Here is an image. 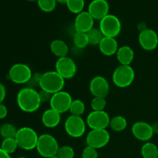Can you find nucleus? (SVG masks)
<instances>
[{
  "label": "nucleus",
  "mask_w": 158,
  "mask_h": 158,
  "mask_svg": "<svg viewBox=\"0 0 158 158\" xmlns=\"http://www.w3.org/2000/svg\"><path fill=\"white\" fill-rule=\"evenodd\" d=\"M16 102L22 111L29 114L38 110L42 103L39 96V91L29 86L23 88L19 91Z\"/></svg>",
  "instance_id": "nucleus-1"
},
{
  "label": "nucleus",
  "mask_w": 158,
  "mask_h": 158,
  "mask_svg": "<svg viewBox=\"0 0 158 158\" xmlns=\"http://www.w3.org/2000/svg\"><path fill=\"white\" fill-rule=\"evenodd\" d=\"M65 80L56 70L47 71L42 74L40 83V89L46 91L52 95L63 90Z\"/></svg>",
  "instance_id": "nucleus-2"
},
{
  "label": "nucleus",
  "mask_w": 158,
  "mask_h": 158,
  "mask_svg": "<svg viewBox=\"0 0 158 158\" xmlns=\"http://www.w3.org/2000/svg\"><path fill=\"white\" fill-rule=\"evenodd\" d=\"M39 137L36 131L29 127H23L18 129L15 135V140L19 148L25 151H32L36 148Z\"/></svg>",
  "instance_id": "nucleus-3"
},
{
  "label": "nucleus",
  "mask_w": 158,
  "mask_h": 158,
  "mask_svg": "<svg viewBox=\"0 0 158 158\" xmlns=\"http://www.w3.org/2000/svg\"><path fill=\"white\" fill-rule=\"evenodd\" d=\"M59 148L58 141L53 136L49 134H43L39 137L35 149L41 157L51 158L56 155Z\"/></svg>",
  "instance_id": "nucleus-4"
},
{
  "label": "nucleus",
  "mask_w": 158,
  "mask_h": 158,
  "mask_svg": "<svg viewBox=\"0 0 158 158\" xmlns=\"http://www.w3.org/2000/svg\"><path fill=\"white\" fill-rule=\"evenodd\" d=\"M135 79V71L129 65H120L114 69L112 75L113 83L119 88H127L131 86Z\"/></svg>",
  "instance_id": "nucleus-5"
},
{
  "label": "nucleus",
  "mask_w": 158,
  "mask_h": 158,
  "mask_svg": "<svg viewBox=\"0 0 158 158\" xmlns=\"http://www.w3.org/2000/svg\"><path fill=\"white\" fill-rule=\"evenodd\" d=\"M100 31L106 37L116 38L121 32L122 25L119 18L113 14H108L100 21Z\"/></svg>",
  "instance_id": "nucleus-6"
},
{
  "label": "nucleus",
  "mask_w": 158,
  "mask_h": 158,
  "mask_svg": "<svg viewBox=\"0 0 158 158\" xmlns=\"http://www.w3.org/2000/svg\"><path fill=\"white\" fill-rule=\"evenodd\" d=\"M86 127V121L82 118V117L78 116H69L64 123L65 131L73 138H79L84 135Z\"/></svg>",
  "instance_id": "nucleus-7"
},
{
  "label": "nucleus",
  "mask_w": 158,
  "mask_h": 158,
  "mask_svg": "<svg viewBox=\"0 0 158 158\" xmlns=\"http://www.w3.org/2000/svg\"><path fill=\"white\" fill-rule=\"evenodd\" d=\"M32 76L30 67L24 63H15L9 71V77L11 81L16 84L28 83Z\"/></svg>",
  "instance_id": "nucleus-8"
},
{
  "label": "nucleus",
  "mask_w": 158,
  "mask_h": 158,
  "mask_svg": "<svg viewBox=\"0 0 158 158\" xmlns=\"http://www.w3.org/2000/svg\"><path fill=\"white\" fill-rule=\"evenodd\" d=\"M110 140V135L106 129L91 130L86 137V146H89L95 149H101L104 148Z\"/></svg>",
  "instance_id": "nucleus-9"
},
{
  "label": "nucleus",
  "mask_w": 158,
  "mask_h": 158,
  "mask_svg": "<svg viewBox=\"0 0 158 158\" xmlns=\"http://www.w3.org/2000/svg\"><path fill=\"white\" fill-rule=\"evenodd\" d=\"M73 100L69 93L61 90L52 95L49 101L50 108L60 114H64L69 110Z\"/></svg>",
  "instance_id": "nucleus-10"
},
{
  "label": "nucleus",
  "mask_w": 158,
  "mask_h": 158,
  "mask_svg": "<svg viewBox=\"0 0 158 158\" xmlns=\"http://www.w3.org/2000/svg\"><path fill=\"white\" fill-rule=\"evenodd\" d=\"M110 117L105 110H92L86 117V125L91 130L106 129L110 126Z\"/></svg>",
  "instance_id": "nucleus-11"
},
{
  "label": "nucleus",
  "mask_w": 158,
  "mask_h": 158,
  "mask_svg": "<svg viewBox=\"0 0 158 158\" xmlns=\"http://www.w3.org/2000/svg\"><path fill=\"white\" fill-rule=\"evenodd\" d=\"M55 70L65 80H69L73 78L77 73V64L74 60L69 56L58 58L56 62Z\"/></svg>",
  "instance_id": "nucleus-12"
},
{
  "label": "nucleus",
  "mask_w": 158,
  "mask_h": 158,
  "mask_svg": "<svg viewBox=\"0 0 158 158\" xmlns=\"http://www.w3.org/2000/svg\"><path fill=\"white\" fill-rule=\"evenodd\" d=\"M138 42L143 49L153 51L158 46V35L154 29L146 28L139 33Z\"/></svg>",
  "instance_id": "nucleus-13"
},
{
  "label": "nucleus",
  "mask_w": 158,
  "mask_h": 158,
  "mask_svg": "<svg viewBox=\"0 0 158 158\" xmlns=\"http://www.w3.org/2000/svg\"><path fill=\"white\" fill-rule=\"evenodd\" d=\"M90 94L94 97H103L106 98L110 92V84L105 77L97 76L90 80L89 85Z\"/></svg>",
  "instance_id": "nucleus-14"
},
{
  "label": "nucleus",
  "mask_w": 158,
  "mask_h": 158,
  "mask_svg": "<svg viewBox=\"0 0 158 158\" xmlns=\"http://www.w3.org/2000/svg\"><path fill=\"white\" fill-rule=\"evenodd\" d=\"M133 136L137 140L143 142H148L154 137L152 125L144 121H137L131 127Z\"/></svg>",
  "instance_id": "nucleus-15"
},
{
  "label": "nucleus",
  "mask_w": 158,
  "mask_h": 158,
  "mask_svg": "<svg viewBox=\"0 0 158 158\" xmlns=\"http://www.w3.org/2000/svg\"><path fill=\"white\" fill-rule=\"evenodd\" d=\"M110 5L106 0H93L88 6V11L94 20H101L109 14Z\"/></svg>",
  "instance_id": "nucleus-16"
},
{
  "label": "nucleus",
  "mask_w": 158,
  "mask_h": 158,
  "mask_svg": "<svg viewBox=\"0 0 158 158\" xmlns=\"http://www.w3.org/2000/svg\"><path fill=\"white\" fill-rule=\"evenodd\" d=\"M94 19L91 16L90 14L86 11H83L80 13L77 14L74 21V27L76 32H81L87 33L89 31L94 28Z\"/></svg>",
  "instance_id": "nucleus-17"
},
{
  "label": "nucleus",
  "mask_w": 158,
  "mask_h": 158,
  "mask_svg": "<svg viewBox=\"0 0 158 158\" xmlns=\"http://www.w3.org/2000/svg\"><path fill=\"white\" fill-rule=\"evenodd\" d=\"M98 46L101 53L106 56L116 55L119 49L117 40L113 37L104 36Z\"/></svg>",
  "instance_id": "nucleus-18"
},
{
  "label": "nucleus",
  "mask_w": 158,
  "mask_h": 158,
  "mask_svg": "<svg viewBox=\"0 0 158 158\" xmlns=\"http://www.w3.org/2000/svg\"><path fill=\"white\" fill-rule=\"evenodd\" d=\"M42 123L47 128H55L61 121V114L54 110H46L42 115Z\"/></svg>",
  "instance_id": "nucleus-19"
},
{
  "label": "nucleus",
  "mask_w": 158,
  "mask_h": 158,
  "mask_svg": "<svg viewBox=\"0 0 158 158\" xmlns=\"http://www.w3.org/2000/svg\"><path fill=\"white\" fill-rule=\"evenodd\" d=\"M116 56L120 65L129 66L134 59V52L131 46H123L119 47Z\"/></svg>",
  "instance_id": "nucleus-20"
},
{
  "label": "nucleus",
  "mask_w": 158,
  "mask_h": 158,
  "mask_svg": "<svg viewBox=\"0 0 158 158\" xmlns=\"http://www.w3.org/2000/svg\"><path fill=\"white\" fill-rule=\"evenodd\" d=\"M50 50L54 56L58 58L67 56L69 46L66 42L62 40H54L50 43Z\"/></svg>",
  "instance_id": "nucleus-21"
},
{
  "label": "nucleus",
  "mask_w": 158,
  "mask_h": 158,
  "mask_svg": "<svg viewBox=\"0 0 158 158\" xmlns=\"http://www.w3.org/2000/svg\"><path fill=\"white\" fill-rule=\"evenodd\" d=\"M140 153L143 158H158V147L152 142H145Z\"/></svg>",
  "instance_id": "nucleus-22"
},
{
  "label": "nucleus",
  "mask_w": 158,
  "mask_h": 158,
  "mask_svg": "<svg viewBox=\"0 0 158 158\" xmlns=\"http://www.w3.org/2000/svg\"><path fill=\"white\" fill-rule=\"evenodd\" d=\"M109 127L112 131L115 132H121L124 131L127 127V120L123 116H115L110 118Z\"/></svg>",
  "instance_id": "nucleus-23"
},
{
  "label": "nucleus",
  "mask_w": 158,
  "mask_h": 158,
  "mask_svg": "<svg viewBox=\"0 0 158 158\" xmlns=\"http://www.w3.org/2000/svg\"><path fill=\"white\" fill-rule=\"evenodd\" d=\"M86 34H87L89 45H92V46H99L100 42L104 37L100 29H95V28H93Z\"/></svg>",
  "instance_id": "nucleus-24"
},
{
  "label": "nucleus",
  "mask_w": 158,
  "mask_h": 158,
  "mask_svg": "<svg viewBox=\"0 0 158 158\" xmlns=\"http://www.w3.org/2000/svg\"><path fill=\"white\" fill-rule=\"evenodd\" d=\"M85 110H86L85 103H83L81 100L76 99V100H73L72 103H71L70 105V107H69V111L70 112L71 115L81 117V116L84 114Z\"/></svg>",
  "instance_id": "nucleus-25"
},
{
  "label": "nucleus",
  "mask_w": 158,
  "mask_h": 158,
  "mask_svg": "<svg viewBox=\"0 0 158 158\" xmlns=\"http://www.w3.org/2000/svg\"><path fill=\"white\" fill-rule=\"evenodd\" d=\"M66 5L69 12L77 15L83 11L85 0H67Z\"/></svg>",
  "instance_id": "nucleus-26"
},
{
  "label": "nucleus",
  "mask_w": 158,
  "mask_h": 158,
  "mask_svg": "<svg viewBox=\"0 0 158 158\" xmlns=\"http://www.w3.org/2000/svg\"><path fill=\"white\" fill-rule=\"evenodd\" d=\"M73 43L79 49H83L89 45L87 34L85 32H76L73 35Z\"/></svg>",
  "instance_id": "nucleus-27"
},
{
  "label": "nucleus",
  "mask_w": 158,
  "mask_h": 158,
  "mask_svg": "<svg viewBox=\"0 0 158 158\" xmlns=\"http://www.w3.org/2000/svg\"><path fill=\"white\" fill-rule=\"evenodd\" d=\"M18 130L11 123H4L0 127V135L4 139L15 138Z\"/></svg>",
  "instance_id": "nucleus-28"
},
{
  "label": "nucleus",
  "mask_w": 158,
  "mask_h": 158,
  "mask_svg": "<svg viewBox=\"0 0 158 158\" xmlns=\"http://www.w3.org/2000/svg\"><path fill=\"white\" fill-rule=\"evenodd\" d=\"M18 148V143L15 138H6L4 139L3 141L2 142L1 148L9 154L15 152Z\"/></svg>",
  "instance_id": "nucleus-29"
},
{
  "label": "nucleus",
  "mask_w": 158,
  "mask_h": 158,
  "mask_svg": "<svg viewBox=\"0 0 158 158\" xmlns=\"http://www.w3.org/2000/svg\"><path fill=\"white\" fill-rule=\"evenodd\" d=\"M39 8L44 12H51L56 9V0H37Z\"/></svg>",
  "instance_id": "nucleus-30"
},
{
  "label": "nucleus",
  "mask_w": 158,
  "mask_h": 158,
  "mask_svg": "<svg viewBox=\"0 0 158 158\" xmlns=\"http://www.w3.org/2000/svg\"><path fill=\"white\" fill-rule=\"evenodd\" d=\"M56 156H58L60 158H74L75 151L72 147L64 145V146L60 147Z\"/></svg>",
  "instance_id": "nucleus-31"
},
{
  "label": "nucleus",
  "mask_w": 158,
  "mask_h": 158,
  "mask_svg": "<svg viewBox=\"0 0 158 158\" xmlns=\"http://www.w3.org/2000/svg\"><path fill=\"white\" fill-rule=\"evenodd\" d=\"M106 106V100L103 97H94L90 102V106L93 110H104Z\"/></svg>",
  "instance_id": "nucleus-32"
},
{
  "label": "nucleus",
  "mask_w": 158,
  "mask_h": 158,
  "mask_svg": "<svg viewBox=\"0 0 158 158\" xmlns=\"http://www.w3.org/2000/svg\"><path fill=\"white\" fill-rule=\"evenodd\" d=\"M82 158H98L97 150L89 146H86L83 150Z\"/></svg>",
  "instance_id": "nucleus-33"
},
{
  "label": "nucleus",
  "mask_w": 158,
  "mask_h": 158,
  "mask_svg": "<svg viewBox=\"0 0 158 158\" xmlns=\"http://www.w3.org/2000/svg\"><path fill=\"white\" fill-rule=\"evenodd\" d=\"M42 74L40 73H35L34 74H32V77H31L30 80L29 81V84L31 85V86L29 87L34 88V86H38L40 87V80H41V77H42ZM35 89V88H34Z\"/></svg>",
  "instance_id": "nucleus-34"
},
{
  "label": "nucleus",
  "mask_w": 158,
  "mask_h": 158,
  "mask_svg": "<svg viewBox=\"0 0 158 158\" xmlns=\"http://www.w3.org/2000/svg\"><path fill=\"white\" fill-rule=\"evenodd\" d=\"M39 96H40V99L41 100V103H46V102L50 101V99L52 97V94L46 92V91L40 89L39 91Z\"/></svg>",
  "instance_id": "nucleus-35"
},
{
  "label": "nucleus",
  "mask_w": 158,
  "mask_h": 158,
  "mask_svg": "<svg viewBox=\"0 0 158 158\" xmlns=\"http://www.w3.org/2000/svg\"><path fill=\"white\" fill-rule=\"evenodd\" d=\"M8 114V110L6 105L0 103V120L6 118Z\"/></svg>",
  "instance_id": "nucleus-36"
},
{
  "label": "nucleus",
  "mask_w": 158,
  "mask_h": 158,
  "mask_svg": "<svg viewBox=\"0 0 158 158\" xmlns=\"http://www.w3.org/2000/svg\"><path fill=\"white\" fill-rule=\"evenodd\" d=\"M6 96V89L3 84L0 83V103H2Z\"/></svg>",
  "instance_id": "nucleus-37"
},
{
  "label": "nucleus",
  "mask_w": 158,
  "mask_h": 158,
  "mask_svg": "<svg viewBox=\"0 0 158 158\" xmlns=\"http://www.w3.org/2000/svg\"><path fill=\"white\" fill-rule=\"evenodd\" d=\"M0 158H11V157L10 154L6 153V151H4L1 148H0Z\"/></svg>",
  "instance_id": "nucleus-38"
},
{
  "label": "nucleus",
  "mask_w": 158,
  "mask_h": 158,
  "mask_svg": "<svg viewBox=\"0 0 158 158\" xmlns=\"http://www.w3.org/2000/svg\"><path fill=\"white\" fill-rule=\"evenodd\" d=\"M152 127L154 134H158V122H156L154 124H152Z\"/></svg>",
  "instance_id": "nucleus-39"
},
{
  "label": "nucleus",
  "mask_w": 158,
  "mask_h": 158,
  "mask_svg": "<svg viewBox=\"0 0 158 158\" xmlns=\"http://www.w3.org/2000/svg\"><path fill=\"white\" fill-rule=\"evenodd\" d=\"M67 0H56L57 3H60V4H66Z\"/></svg>",
  "instance_id": "nucleus-40"
},
{
  "label": "nucleus",
  "mask_w": 158,
  "mask_h": 158,
  "mask_svg": "<svg viewBox=\"0 0 158 158\" xmlns=\"http://www.w3.org/2000/svg\"><path fill=\"white\" fill-rule=\"evenodd\" d=\"M51 158H60V157H59L58 156L56 155V156H54V157H51Z\"/></svg>",
  "instance_id": "nucleus-41"
},
{
  "label": "nucleus",
  "mask_w": 158,
  "mask_h": 158,
  "mask_svg": "<svg viewBox=\"0 0 158 158\" xmlns=\"http://www.w3.org/2000/svg\"><path fill=\"white\" fill-rule=\"evenodd\" d=\"M28 1H29V2H35V1H36L37 2V0H28Z\"/></svg>",
  "instance_id": "nucleus-42"
},
{
  "label": "nucleus",
  "mask_w": 158,
  "mask_h": 158,
  "mask_svg": "<svg viewBox=\"0 0 158 158\" xmlns=\"http://www.w3.org/2000/svg\"><path fill=\"white\" fill-rule=\"evenodd\" d=\"M18 158H27V157H18Z\"/></svg>",
  "instance_id": "nucleus-43"
}]
</instances>
